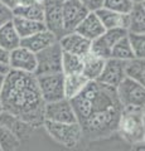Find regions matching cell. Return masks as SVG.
I'll return each instance as SVG.
<instances>
[{"label": "cell", "instance_id": "1", "mask_svg": "<svg viewBox=\"0 0 145 151\" xmlns=\"http://www.w3.org/2000/svg\"><path fill=\"white\" fill-rule=\"evenodd\" d=\"M83 137L99 140L109 137L118 130L123 106L115 88L99 81H88L82 92L69 100Z\"/></svg>", "mask_w": 145, "mask_h": 151}, {"label": "cell", "instance_id": "2", "mask_svg": "<svg viewBox=\"0 0 145 151\" xmlns=\"http://www.w3.org/2000/svg\"><path fill=\"white\" fill-rule=\"evenodd\" d=\"M0 101L4 111L19 117L34 129L43 126L45 103L34 74L10 69L5 74Z\"/></svg>", "mask_w": 145, "mask_h": 151}, {"label": "cell", "instance_id": "3", "mask_svg": "<svg viewBox=\"0 0 145 151\" xmlns=\"http://www.w3.org/2000/svg\"><path fill=\"white\" fill-rule=\"evenodd\" d=\"M116 132L130 144L144 141V108L123 107Z\"/></svg>", "mask_w": 145, "mask_h": 151}, {"label": "cell", "instance_id": "4", "mask_svg": "<svg viewBox=\"0 0 145 151\" xmlns=\"http://www.w3.org/2000/svg\"><path fill=\"white\" fill-rule=\"evenodd\" d=\"M43 127L56 142L68 149H73L83 139L82 129L78 122L73 124H57V122L44 121Z\"/></svg>", "mask_w": 145, "mask_h": 151}, {"label": "cell", "instance_id": "5", "mask_svg": "<svg viewBox=\"0 0 145 151\" xmlns=\"http://www.w3.org/2000/svg\"><path fill=\"white\" fill-rule=\"evenodd\" d=\"M62 49L58 42L47 47L43 50L35 54L37 58V68L34 76H45L62 73Z\"/></svg>", "mask_w": 145, "mask_h": 151}, {"label": "cell", "instance_id": "6", "mask_svg": "<svg viewBox=\"0 0 145 151\" xmlns=\"http://www.w3.org/2000/svg\"><path fill=\"white\" fill-rule=\"evenodd\" d=\"M115 91L123 107L144 108V103H145L144 84L125 77L120 82L119 86L115 88Z\"/></svg>", "mask_w": 145, "mask_h": 151}, {"label": "cell", "instance_id": "7", "mask_svg": "<svg viewBox=\"0 0 145 151\" xmlns=\"http://www.w3.org/2000/svg\"><path fill=\"white\" fill-rule=\"evenodd\" d=\"M40 96L44 103L63 100L64 97V74L54 73L37 77Z\"/></svg>", "mask_w": 145, "mask_h": 151}, {"label": "cell", "instance_id": "8", "mask_svg": "<svg viewBox=\"0 0 145 151\" xmlns=\"http://www.w3.org/2000/svg\"><path fill=\"white\" fill-rule=\"evenodd\" d=\"M64 0H43L44 18L43 23L45 29L53 33L57 39L66 34L62 18V4Z\"/></svg>", "mask_w": 145, "mask_h": 151}, {"label": "cell", "instance_id": "9", "mask_svg": "<svg viewBox=\"0 0 145 151\" xmlns=\"http://www.w3.org/2000/svg\"><path fill=\"white\" fill-rule=\"evenodd\" d=\"M44 121L57 124H73L77 122L73 107L67 98L45 103L44 105Z\"/></svg>", "mask_w": 145, "mask_h": 151}, {"label": "cell", "instance_id": "10", "mask_svg": "<svg viewBox=\"0 0 145 151\" xmlns=\"http://www.w3.org/2000/svg\"><path fill=\"white\" fill-rule=\"evenodd\" d=\"M126 34L128 32L124 29H106L99 38L91 42L90 52L104 59H109L114 45Z\"/></svg>", "mask_w": 145, "mask_h": 151}, {"label": "cell", "instance_id": "11", "mask_svg": "<svg viewBox=\"0 0 145 151\" xmlns=\"http://www.w3.org/2000/svg\"><path fill=\"white\" fill-rule=\"evenodd\" d=\"M90 13L79 0H64L62 4V18L64 32H74L77 25Z\"/></svg>", "mask_w": 145, "mask_h": 151}, {"label": "cell", "instance_id": "12", "mask_svg": "<svg viewBox=\"0 0 145 151\" xmlns=\"http://www.w3.org/2000/svg\"><path fill=\"white\" fill-rule=\"evenodd\" d=\"M9 67L14 70L34 74L37 68V58L33 52L19 45L9 53Z\"/></svg>", "mask_w": 145, "mask_h": 151}, {"label": "cell", "instance_id": "13", "mask_svg": "<svg viewBox=\"0 0 145 151\" xmlns=\"http://www.w3.org/2000/svg\"><path fill=\"white\" fill-rule=\"evenodd\" d=\"M58 43L61 45L62 52L79 57L87 54L91 48V42L86 39L85 37L79 35L76 32L66 33L63 37H61L58 39Z\"/></svg>", "mask_w": 145, "mask_h": 151}, {"label": "cell", "instance_id": "14", "mask_svg": "<svg viewBox=\"0 0 145 151\" xmlns=\"http://www.w3.org/2000/svg\"><path fill=\"white\" fill-rule=\"evenodd\" d=\"M0 125L8 129L20 142L29 139L33 131L35 130L33 126H30L29 124L20 120L19 117L14 116L6 111H3L0 113Z\"/></svg>", "mask_w": 145, "mask_h": 151}, {"label": "cell", "instance_id": "15", "mask_svg": "<svg viewBox=\"0 0 145 151\" xmlns=\"http://www.w3.org/2000/svg\"><path fill=\"white\" fill-rule=\"evenodd\" d=\"M124 78H125L124 62L114 59V58H109V59H106L104 69H102L100 77L97 78V81L102 84L116 88Z\"/></svg>", "mask_w": 145, "mask_h": 151}, {"label": "cell", "instance_id": "16", "mask_svg": "<svg viewBox=\"0 0 145 151\" xmlns=\"http://www.w3.org/2000/svg\"><path fill=\"white\" fill-rule=\"evenodd\" d=\"M105 30L106 29L102 25V23L100 22L99 17L96 15V13H88L82 19V22L77 25L76 29H74V32L78 33L79 35L85 37L90 42L99 38Z\"/></svg>", "mask_w": 145, "mask_h": 151}, {"label": "cell", "instance_id": "17", "mask_svg": "<svg viewBox=\"0 0 145 151\" xmlns=\"http://www.w3.org/2000/svg\"><path fill=\"white\" fill-rule=\"evenodd\" d=\"M56 42H58V39L56 38L53 33L44 29V30L35 33V34L30 35V37H27L24 39H20V45L27 49H29L30 52H33L34 54H37L38 52L43 50L47 47L54 44Z\"/></svg>", "mask_w": 145, "mask_h": 151}, {"label": "cell", "instance_id": "18", "mask_svg": "<svg viewBox=\"0 0 145 151\" xmlns=\"http://www.w3.org/2000/svg\"><path fill=\"white\" fill-rule=\"evenodd\" d=\"M99 17L100 22L102 23L105 29H124L128 32L129 27V14H119L111 12L106 8L95 12Z\"/></svg>", "mask_w": 145, "mask_h": 151}, {"label": "cell", "instance_id": "19", "mask_svg": "<svg viewBox=\"0 0 145 151\" xmlns=\"http://www.w3.org/2000/svg\"><path fill=\"white\" fill-rule=\"evenodd\" d=\"M106 59L88 52L82 57V74L88 81H97L104 69Z\"/></svg>", "mask_w": 145, "mask_h": 151}, {"label": "cell", "instance_id": "20", "mask_svg": "<svg viewBox=\"0 0 145 151\" xmlns=\"http://www.w3.org/2000/svg\"><path fill=\"white\" fill-rule=\"evenodd\" d=\"M13 25L15 28L18 35L20 39H24L27 37H30L38 32H42L45 29V25L43 22H35V20H29V19L24 18H13Z\"/></svg>", "mask_w": 145, "mask_h": 151}, {"label": "cell", "instance_id": "21", "mask_svg": "<svg viewBox=\"0 0 145 151\" xmlns=\"http://www.w3.org/2000/svg\"><path fill=\"white\" fill-rule=\"evenodd\" d=\"M20 45V37L18 35L15 28L13 25V20L0 27V47L8 50L9 53Z\"/></svg>", "mask_w": 145, "mask_h": 151}, {"label": "cell", "instance_id": "22", "mask_svg": "<svg viewBox=\"0 0 145 151\" xmlns=\"http://www.w3.org/2000/svg\"><path fill=\"white\" fill-rule=\"evenodd\" d=\"M128 33L145 34V8H144V3L134 4L131 12L129 13Z\"/></svg>", "mask_w": 145, "mask_h": 151}, {"label": "cell", "instance_id": "23", "mask_svg": "<svg viewBox=\"0 0 145 151\" xmlns=\"http://www.w3.org/2000/svg\"><path fill=\"white\" fill-rule=\"evenodd\" d=\"M124 73L126 78L144 84L145 82V60L144 58H133L124 62Z\"/></svg>", "mask_w": 145, "mask_h": 151}, {"label": "cell", "instance_id": "24", "mask_svg": "<svg viewBox=\"0 0 145 151\" xmlns=\"http://www.w3.org/2000/svg\"><path fill=\"white\" fill-rule=\"evenodd\" d=\"M87 83L88 79L83 74L64 76V97L67 100H72L82 92Z\"/></svg>", "mask_w": 145, "mask_h": 151}, {"label": "cell", "instance_id": "25", "mask_svg": "<svg viewBox=\"0 0 145 151\" xmlns=\"http://www.w3.org/2000/svg\"><path fill=\"white\" fill-rule=\"evenodd\" d=\"M14 17L18 18H24L29 19V20H35V22H43L44 18V8H43V1H35L32 5L27 6H18L13 10Z\"/></svg>", "mask_w": 145, "mask_h": 151}, {"label": "cell", "instance_id": "26", "mask_svg": "<svg viewBox=\"0 0 145 151\" xmlns=\"http://www.w3.org/2000/svg\"><path fill=\"white\" fill-rule=\"evenodd\" d=\"M62 73L64 76L69 74H82V57L62 53Z\"/></svg>", "mask_w": 145, "mask_h": 151}, {"label": "cell", "instance_id": "27", "mask_svg": "<svg viewBox=\"0 0 145 151\" xmlns=\"http://www.w3.org/2000/svg\"><path fill=\"white\" fill-rule=\"evenodd\" d=\"M110 58L121 60V62H126V60H129V59L135 58V55L133 53V49L129 44V40H128V37L126 35L121 38L118 43L114 45V48H112V50H111Z\"/></svg>", "mask_w": 145, "mask_h": 151}, {"label": "cell", "instance_id": "28", "mask_svg": "<svg viewBox=\"0 0 145 151\" xmlns=\"http://www.w3.org/2000/svg\"><path fill=\"white\" fill-rule=\"evenodd\" d=\"M20 146L18 140L8 129L0 125V150L1 151H15Z\"/></svg>", "mask_w": 145, "mask_h": 151}, {"label": "cell", "instance_id": "29", "mask_svg": "<svg viewBox=\"0 0 145 151\" xmlns=\"http://www.w3.org/2000/svg\"><path fill=\"white\" fill-rule=\"evenodd\" d=\"M129 44L133 49V53L136 58H144L145 57V34H138V33H128L126 34Z\"/></svg>", "mask_w": 145, "mask_h": 151}, {"label": "cell", "instance_id": "30", "mask_svg": "<svg viewBox=\"0 0 145 151\" xmlns=\"http://www.w3.org/2000/svg\"><path fill=\"white\" fill-rule=\"evenodd\" d=\"M134 6L131 0H105L104 8L119 14H129Z\"/></svg>", "mask_w": 145, "mask_h": 151}, {"label": "cell", "instance_id": "31", "mask_svg": "<svg viewBox=\"0 0 145 151\" xmlns=\"http://www.w3.org/2000/svg\"><path fill=\"white\" fill-rule=\"evenodd\" d=\"M79 1L90 13H95L104 8L105 0H79Z\"/></svg>", "mask_w": 145, "mask_h": 151}, {"label": "cell", "instance_id": "32", "mask_svg": "<svg viewBox=\"0 0 145 151\" xmlns=\"http://www.w3.org/2000/svg\"><path fill=\"white\" fill-rule=\"evenodd\" d=\"M13 18H14L13 10H10L9 8H6L5 5H3V4L0 3V27L5 25L9 22H12Z\"/></svg>", "mask_w": 145, "mask_h": 151}, {"label": "cell", "instance_id": "33", "mask_svg": "<svg viewBox=\"0 0 145 151\" xmlns=\"http://www.w3.org/2000/svg\"><path fill=\"white\" fill-rule=\"evenodd\" d=\"M18 1L19 0H0V3L3 5H5L6 8H9L10 10H14L15 8H18Z\"/></svg>", "mask_w": 145, "mask_h": 151}, {"label": "cell", "instance_id": "34", "mask_svg": "<svg viewBox=\"0 0 145 151\" xmlns=\"http://www.w3.org/2000/svg\"><path fill=\"white\" fill-rule=\"evenodd\" d=\"M130 151H145V142L144 141H139V142L131 144Z\"/></svg>", "mask_w": 145, "mask_h": 151}, {"label": "cell", "instance_id": "35", "mask_svg": "<svg viewBox=\"0 0 145 151\" xmlns=\"http://www.w3.org/2000/svg\"><path fill=\"white\" fill-rule=\"evenodd\" d=\"M0 62H4V63L9 64V52L3 49L1 47H0Z\"/></svg>", "mask_w": 145, "mask_h": 151}, {"label": "cell", "instance_id": "36", "mask_svg": "<svg viewBox=\"0 0 145 151\" xmlns=\"http://www.w3.org/2000/svg\"><path fill=\"white\" fill-rule=\"evenodd\" d=\"M9 70H10V67H9V64H8V63L0 62V74L5 76V74H8Z\"/></svg>", "mask_w": 145, "mask_h": 151}, {"label": "cell", "instance_id": "37", "mask_svg": "<svg viewBox=\"0 0 145 151\" xmlns=\"http://www.w3.org/2000/svg\"><path fill=\"white\" fill-rule=\"evenodd\" d=\"M38 0H19L18 1V6H27V5H32Z\"/></svg>", "mask_w": 145, "mask_h": 151}, {"label": "cell", "instance_id": "38", "mask_svg": "<svg viewBox=\"0 0 145 151\" xmlns=\"http://www.w3.org/2000/svg\"><path fill=\"white\" fill-rule=\"evenodd\" d=\"M4 79H5V76L0 74V93H1V89H3V86H4Z\"/></svg>", "mask_w": 145, "mask_h": 151}, {"label": "cell", "instance_id": "39", "mask_svg": "<svg viewBox=\"0 0 145 151\" xmlns=\"http://www.w3.org/2000/svg\"><path fill=\"white\" fill-rule=\"evenodd\" d=\"M134 4H140V3H144V0H131Z\"/></svg>", "mask_w": 145, "mask_h": 151}, {"label": "cell", "instance_id": "40", "mask_svg": "<svg viewBox=\"0 0 145 151\" xmlns=\"http://www.w3.org/2000/svg\"><path fill=\"white\" fill-rule=\"evenodd\" d=\"M4 110H3V105H1V101H0V113H1Z\"/></svg>", "mask_w": 145, "mask_h": 151}, {"label": "cell", "instance_id": "41", "mask_svg": "<svg viewBox=\"0 0 145 151\" xmlns=\"http://www.w3.org/2000/svg\"><path fill=\"white\" fill-rule=\"evenodd\" d=\"M38 1H43V0H38Z\"/></svg>", "mask_w": 145, "mask_h": 151}, {"label": "cell", "instance_id": "42", "mask_svg": "<svg viewBox=\"0 0 145 151\" xmlns=\"http://www.w3.org/2000/svg\"><path fill=\"white\" fill-rule=\"evenodd\" d=\"M0 151H1V150H0Z\"/></svg>", "mask_w": 145, "mask_h": 151}]
</instances>
